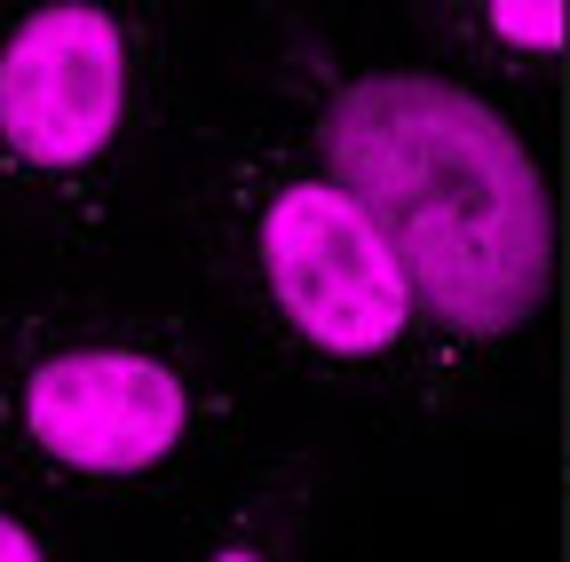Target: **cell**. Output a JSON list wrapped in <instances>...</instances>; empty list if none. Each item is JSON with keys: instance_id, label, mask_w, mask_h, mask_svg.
<instances>
[{"instance_id": "2", "label": "cell", "mask_w": 570, "mask_h": 562, "mask_svg": "<svg viewBox=\"0 0 570 562\" xmlns=\"http://www.w3.org/2000/svg\"><path fill=\"white\" fill-rule=\"evenodd\" d=\"M0 428L48 475L135 491L175 475L223 428V396L159 333H63L17 357Z\"/></svg>"}, {"instance_id": "4", "label": "cell", "mask_w": 570, "mask_h": 562, "mask_svg": "<svg viewBox=\"0 0 570 562\" xmlns=\"http://www.w3.org/2000/svg\"><path fill=\"white\" fill-rule=\"evenodd\" d=\"M142 24L119 0H32L0 24V183L71 190L135 127Z\"/></svg>"}, {"instance_id": "3", "label": "cell", "mask_w": 570, "mask_h": 562, "mask_svg": "<svg viewBox=\"0 0 570 562\" xmlns=\"http://www.w3.org/2000/svg\"><path fill=\"white\" fill-rule=\"evenodd\" d=\"M254 286L269 294L277 325L325 365H381L412 341L420 302L389 246V230L365 215V198L333 183L325 167H262L238 206Z\"/></svg>"}, {"instance_id": "5", "label": "cell", "mask_w": 570, "mask_h": 562, "mask_svg": "<svg viewBox=\"0 0 570 562\" xmlns=\"http://www.w3.org/2000/svg\"><path fill=\"white\" fill-rule=\"evenodd\" d=\"M475 24L491 48H508L523 63L562 48V0H475Z\"/></svg>"}, {"instance_id": "7", "label": "cell", "mask_w": 570, "mask_h": 562, "mask_svg": "<svg viewBox=\"0 0 570 562\" xmlns=\"http://www.w3.org/2000/svg\"><path fill=\"white\" fill-rule=\"evenodd\" d=\"M198 562H277V539L269 531H230L223 546H206Z\"/></svg>"}, {"instance_id": "6", "label": "cell", "mask_w": 570, "mask_h": 562, "mask_svg": "<svg viewBox=\"0 0 570 562\" xmlns=\"http://www.w3.org/2000/svg\"><path fill=\"white\" fill-rule=\"evenodd\" d=\"M0 562H56V554H48V539H40L9 500H0Z\"/></svg>"}, {"instance_id": "1", "label": "cell", "mask_w": 570, "mask_h": 562, "mask_svg": "<svg viewBox=\"0 0 570 562\" xmlns=\"http://www.w3.org/2000/svg\"><path fill=\"white\" fill-rule=\"evenodd\" d=\"M317 167L389 230L420 317L460 348L523 333L554 286V198L531 144L436 72H333Z\"/></svg>"}]
</instances>
